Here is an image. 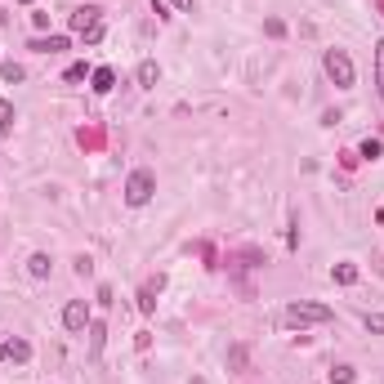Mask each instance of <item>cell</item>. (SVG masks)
Listing matches in <instances>:
<instances>
[{"instance_id": "4316f807", "label": "cell", "mask_w": 384, "mask_h": 384, "mask_svg": "<svg viewBox=\"0 0 384 384\" xmlns=\"http://www.w3.org/2000/svg\"><path fill=\"white\" fill-rule=\"evenodd\" d=\"M5 22H9V14H5V5H0V27H5Z\"/></svg>"}, {"instance_id": "6da1fadb", "label": "cell", "mask_w": 384, "mask_h": 384, "mask_svg": "<svg viewBox=\"0 0 384 384\" xmlns=\"http://www.w3.org/2000/svg\"><path fill=\"white\" fill-rule=\"evenodd\" d=\"M322 67H327V76H331V85H335V90H353L357 67H353L349 50H327V54H322Z\"/></svg>"}, {"instance_id": "30bf717a", "label": "cell", "mask_w": 384, "mask_h": 384, "mask_svg": "<svg viewBox=\"0 0 384 384\" xmlns=\"http://www.w3.org/2000/svg\"><path fill=\"white\" fill-rule=\"evenodd\" d=\"M357 277H362V273H357V263H335V268H331V282L335 286H353Z\"/></svg>"}, {"instance_id": "7c38bea8", "label": "cell", "mask_w": 384, "mask_h": 384, "mask_svg": "<svg viewBox=\"0 0 384 384\" xmlns=\"http://www.w3.org/2000/svg\"><path fill=\"white\" fill-rule=\"evenodd\" d=\"M103 340H107V327H103V322H90V357H94V362L103 357Z\"/></svg>"}, {"instance_id": "e0dca14e", "label": "cell", "mask_w": 384, "mask_h": 384, "mask_svg": "<svg viewBox=\"0 0 384 384\" xmlns=\"http://www.w3.org/2000/svg\"><path fill=\"white\" fill-rule=\"evenodd\" d=\"M139 313H143V317L157 313V291H152V286H143V291H139Z\"/></svg>"}, {"instance_id": "5bb4252c", "label": "cell", "mask_w": 384, "mask_h": 384, "mask_svg": "<svg viewBox=\"0 0 384 384\" xmlns=\"http://www.w3.org/2000/svg\"><path fill=\"white\" fill-rule=\"evenodd\" d=\"M357 157H362V161H380L384 157V143L380 139H362V143H357Z\"/></svg>"}, {"instance_id": "44dd1931", "label": "cell", "mask_w": 384, "mask_h": 384, "mask_svg": "<svg viewBox=\"0 0 384 384\" xmlns=\"http://www.w3.org/2000/svg\"><path fill=\"white\" fill-rule=\"evenodd\" d=\"M228 366H233V371L246 366V349H242V344H237V349H228Z\"/></svg>"}, {"instance_id": "484cf974", "label": "cell", "mask_w": 384, "mask_h": 384, "mask_svg": "<svg viewBox=\"0 0 384 384\" xmlns=\"http://www.w3.org/2000/svg\"><path fill=\"white\" fill-rule=\"evenodd\" d=\"M165 5H174L179 14H192V0H165Z\"/></svg>"}, {"instance_id": "9c48e42d", "label": "cell", "mask_w": 384, "mask_h": 384, "mask_svg": "<svg viewBox=\"0 0 384 384\" xmlns=\"http://www.w3.org/2000/svg\"><path fill=\"white\" fill-rule=\"evenodd\" d=\"M157 81H161V67L152 63V58H143V63H139V85L143 90H157Z\"/></svg>"}, {"instance_id": "603a6c76", "label": "cell", "mask_w": 384, "mask_h": 384, "mask_svg": "<svg viewBox=\"0 0 384 384\" xmlns=\"http://www.w3.org/2000/svg\"><path fill=\"white\" fill-rule=\"evenodd\" d=\"M32 27L45 32V27H50V14H41V9H36V14H32Z\"/></svg>"}, {"instance_id": "4fadbf2b", "label": "cell", "mask_w": 384, "mask_h": 384, "mask_svg": "<svg viewBox=\"0 0 384 384\" xmlns=\"http://www.w3.org/2000/svg\"><path fill=\"white\" fill-rule=\"evenodd\" d=\"M14 121H18V116H14V103H9V99H0V139H9V135H14Z\"/></svg>"}, {"instance_id": "cb8c5ba5", "label": "cell", "mask_w": 384, "mask_h": 384, "mask_svg": "<svg viewBox=\"0 0 384 384\" xmlns=\"http://www.w3.org/2000/svg\"><path fill=\"white\" fill-rule=\"evenodd\" d=\"M76 273H81V277H90V273H94V263H90V255H81V259H76Z\"/></svg>"}, {"instance_id": "7a4b0ae2", "label": "cell", "mask_w": 384, "mask_h": 384, "mask_svg": "<svg viewBox=\"0 0 384 384\" xmlns=\"http://www.w3.org/2000/svg\"><path fill=\"white\" fill-rule=\"evenodd\" d=\"M335 308L331 304H317V299H295L291 308H286V322L291 327H313V322H331Z\"/></svg>"}, {"instance_id": "277c9868", "label": "cell", "mask_w": 384, "mask_h": 384, "mask_svg": "<svg viewBox=\"0 0 384 384\" xmlns=\"http://www.w3.org/2000/svg\"><path fill=\"white\" fill-rule=\"evenodd\" d=\"M90 304L85 299H67V308H63V327L71 331V335H81V331H90Z\"/></svg>"}, {"instance_id": "9a60e30c", "label": "cell", "mask_w": 384, "mask_h": 384, "mask_svg": "<svg viewBox=\"0 0 384 384\" xmlns=\"http://www.w3.org/2000/svg\"><path fill=\"white\" fill-rule=\"evenodd\" d=\"M376 94H380V103H384V36L376 41Z\"/></svg>"}, {"instance_id": "83f0119b", "label": "cell", "mask_w": 384, "mask_h": 384, "mask_svg": "<svg viewBox=\"0 0 384 384\" xmlns=\"http://www.w3.org/2000/svg\"><path fill=\"white\" fill-rule=\"evenodd\" d=\"M18 5H32V0H18Z\"/></svg>"}, {"instance_id": "8992f818", "label": "cell", "mask_w": 384, "mask_h": 384, "mask_svg": "<svg viewBox=\"0 0 384 384\" xmlns=\"http://www.w3.org/2000/svg\"><path fill=\"white\" fill-rule=\"evenodd\" d=\"M27 50H36V54H63V50H71V41H67V36H36Z\"/></svg>"}, {"instance_id": "7402d4cb", "label": "cell", "mask_w": 384, "mask_h": 384, "mask_svg": "<svg viewBox=\"0 0 384 384\" xmlns=\"http://www.w3.org/2000/svg\"><path fill=\"white\" fill-rule=\"evenodd\" d=\"M263 32H268V36H286V22L282 18H268V22H263Z\"/></svg>"}, {"instance_id": "52a82bcc", "label": "cell", "mask_w": 384, "mask_h": 384, "mask_svg": "<svg viewBox=\"0 0 384 384\" xmlns=\"http://www.w3.org/2000/svg\"><path fill=\"white\" fill-rule=\"evenodd\" d=\"M27 357H32L27 340H5V344H0V362H27Z\"/></svg>"}, {"instance_id": "3957f363", "label": "cell", "mask_w": 384, "mask_h": 384, "mask_svg": "<svg viewBox=\"0 0 384 384\" xmlns=\"http://www.w3.org/2000/svg\"><path fill=\"white\" fill-rule=\"evenodd\" d=\"M152 192H157V174L143 170V165L130 170V179H125V206H148Z\"/></svg>"}, {"instance_id": "2e32d148", "label": "cell", "mask_w": 384, "mask_h": 384, "mask_svg": "<svg viewBox=\"0 0 384 384\" xmlns=\"http://www.w3.org/2000/svg\"><path fill=\"white\" fill-rule=\"evenodd\" d=\"M0 76H5L9 85H18V81H27V71H22V63H14V58H5V63H0Z\"/></svg>"}, {"instance_id": "ffe728a7", "label": "cell", "mask_w": 384, "mask_h": 384, "mask_svg": "<svg viewBox=\"0 0 384 384\" xmlns=\"http://www.w3.org/2000/svg\"><path fill=\"white\" fill-rule=\"evenodd\" d=\"M362 327H366L371 335H384V313H366V317H362Z\"/></svg>"}, {"instance_id": "5b68a950", "label": "cell", "mask_w": 384, "mask_h": 384, "mask_svg": "<svg viewBox=\"0 0 384 384\" xmlns=\"http://www.w3.org/2000/svg\"><path fill=\"white\" fill-rule=\"evenodd\" d=\"M99 18H103V9L99 5H81V9H71V32H81V36H85L90 27H99Z\"/></svg>"}, {"instance_id": "ba28073f", "label": "cell", "mask_w": 384, "mask_h": 384, "mask_svg": "<svg viewBox=\"0 0 384 384\" xmlns=\"http://www.w3.org/2000/svg\"><path fill=\"white\" fill-rule=\"evenodd\" d=\"M50 268H54V259L45 255V250H36V255L27 259V273H32L36 282H45V277H50Z\"/></svg>"}, {"instance_id": "8fae6325", "label": "cell", "mask_w": 384, "mask_h": 384, "mask_svg": "<svg viewBox=\"0 0 384 384\" xmlns=\"http://www.w3.org/2000/svg\"><path fill=\"white\" fill-rule=\"evenodd\" d=\"M90 81H94V85H90L94 94H107V90L116 85V71H112V67H94V76H90Z\"/></svg>"}, {"instance_id": "ac0fdd59", "label": "cell", "mask_w": 384, "mask_h": 384, "mask_svg": "<svg viewBox=\"0 0 384 384\" xmlns=\"http://www.w3.org/2000/svg\"><path fill=\"white\" fill-rule=\"evenodd\" d=\"M357 380V371L349 362H340V366H331V384H353Z\"/></svg>"}, {"instance_id": "d4e9b609", "label": "cell", "mask_w": 384, "mask_h": 384, "mask_svg": "<svg viewBox=\"0 0 384 384\" xmlns=\"http://www.w3.org/2000/svg\"><path fill=\"white\" fill-rule=\"evenodd\" d=\"M99 41H103V22H99V27H90V32H85V45H99Z\"/></svg>"}, {"instance_id": "d6986e66", "label": "cell", "mask_w": 384, "mask_h": 384, "mask_svg": "<svg viewBox=\"0 0 384 384\" xmlns=\"http://www.w3.org/2000/svg\"><path fill=\"white\" fill-rule=\"evenodd\" d=\"M85 76H90V67H85V63H71V67L63 71V81H67V85H76V81H85Z\"/></svg>"}]
</instances>
